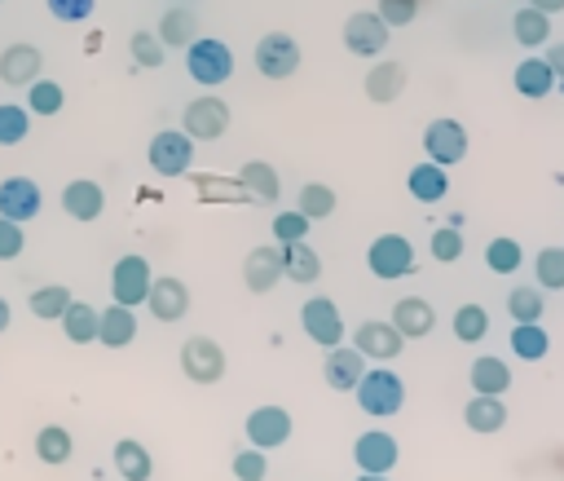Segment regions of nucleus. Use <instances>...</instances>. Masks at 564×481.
<instances>
[{"instance_id":"nucleus-1","label":"nucleus","mask_w":564,"mask_h":481,"mask_svg":"<svg viewBox=\"0 0 564 481\" xmlns=\"http://www.w3.org/2000/svg\"><path fill=\"white\" fill-rule=\"evenodd\" d=\"M352 397L370 419H388V415H397L405 406V380L397 371H388V362L383 366H366V375L352 388Z\"/></svg>"},{"instance_id":"nucleus-2","label":"nucleus","mask_w":564,"mask_h":481,"mask_svg":"<svg viewBox=\"0 0 564 481\" xmlns=\"http://www.w3.org/2000/svg\"><path fill=\"white\" fill-rule=\"evenodd\" d=\"M185 71L194 75V84L203 88H220L229 75H234V53L225 40L216 35H198L189 49H185Z\"/></svg>"},{"instance_id":"nucleus-3","label":"nucleus","mask_w":564,"mask_h":481,"mask_svg":"<svg viewBox=\"0 0 564 481\" xmlns=\"http://www.w3.org/2000/svg\"><path fill=\"white\" fill-rule=\"evenodd\" d=\"M150 282H154V269L141 252H128L110 265V296L115 304H128V309H141L145 296H150Z\"/></svg>"},{"instance_id":"nucleus-4","label":"nucleus","mask_w":564,"mask_h":481,"mask_svg":"<svg viewBox=\"0 0 564 481\" xmlns=\"http://www.w3.org/2000/svg\"><path fill=\"white\" fill-rule=\"evenodd\" d=\"M145 159H150V168L159 177H185L189 163H194V137L181 132V128H163V132L150 137Z\"/></svg>"},{"instance_id":"nucleus-5","label":"nucleus","mask_w":564,"mask_h":481,"mask_svg":"<svg viewBox=\"0 0 564 481\" xmlns=\"http://www.w3.org/2000/svg\"><path fill=\"white\" fill-rule=\"evenodd\" d=\"M300 327H304V335L317 344V349H335V344H344V318H339V304L330 300V296H308L304 304H300Z\"/></svg>"},{"instance_id":"nucleus-6","label":"nucleus","mask_w":564,"mask_h":481,"mask_svg":"<svg viewBox=\"0 0 564 481\" xmlns=\"http://www.w3.org/2000/svg\"><path fill=\"white\" fill-rule=\"evenodd\" d=\"M225 349L212 340V335H189L185 344H181V371H185V380L189 384H220V375H225Z\"/></svg>"},{"instance_id":"nucleus-7","label":"nucleus","mask_w":564,"mask_h":481,"mask_svg":"<svg viewBox=\"0 0 564 481\" xmlns=\"http://www.w3.org/2000/svg\"><path fill=\"white\" fill-rule=\"evenodd\" d=\"M291 410L286 406H256V410H247V419H242V432H247V446H256V450H278V446H286L291 441Z\"/></svg>"},{"instance_id":"nucleus-8","label":"nucleus","mask_w":564,"mask_h":481,"mask_svg":"<svg viewBox=\"0 0 564 481\" xmlns=\"http://www.w3.org/2000/svg\"><path fill=\"white\" fill-rule=\"evenodd\" d=\"M392 26L379 18V13H370V9H357V13H348L344 18V49L352 53V57H379L383 49H388V35Z\"/></svg>"},{"instance_id":"nucleus-9","label":"nucleus","mask_w":564,"mask_h":481,"mask_svg":"<svg viewBox=\"0 0 564 481\" xmlns=\"http://www.w3.org/2000/svg\"><path fill=\"white\" fill-rule=\"evenodd\" d=\"M256 71L264 79H291L300 71V44L286 31H269L256 40Z\"/></svg>"},{"instance_id":"nucleus-10","label":"nucleus","mask_w":564,"mask_h":481,"mask_svg":"<svg viewBox=\"0 0 564 481\" xmlns=\"http://www.w3.org/2000/svg\"><path fill=\"white\" fill-rule=\"evenodd\" d=\"M225 128H229V106L216 93H203V97L185 101L181 132H189L194 141H216V137H225Z\"/></svg>"},{"instance_id":"nucleus-11","label":"nucleus","mask_w":564,"mask_h":481,"mask_svg":"<svg viewBox=\"0 0 564 481\" xmlns=\"http://www.w3.org/2000/svg\"><path fill=\"white\" fill-rule=\"evenodd\" d=\"M366 265L375 278L392 282V278H405L414 269V247L405 234H379L370 247H366Z\"/></svg>"},{"instance_id":"nucleus-12","label":"nucleus","mask_w":564,"mask_h":481,"mask_svg":"<svg viewBox=\"0 0 564 481\" xmlns=\"http://www.w3.org/2000/svg\"><path fill=\"white\" fill-rule=\"evenodd\" d=\"M352 349H357L366 362H392V357H401L405 335H401L392 322H383V318H366V322H357V331H352Z\"/></svg>"},{"instance_id":"nucleus-13","label":"nucleus","mask_w":564,"mask_h":481,"mask_svg":"<svg viewBox=\"0 0 564 481\" xmlns=\"http://www.w3.org/2000/svg\"><path fill=\"white\" fill-rule=\"evenodd\" d=\"M423 150H427L432 163L454 168V163L467 159V128H463L458 119H432V124L423 128Z\"/></svg>"},{"instance_id":"nucleus-14","label":"nucleus","mask_w":564,"mask_h":481,"mask_svg":"<svg viewBox=\"0 0 564 481\" xmlns=\"http://www.w3.org/2000/svg\"><path fill=\"white\" fill-rule=\"evenodd\" d=\"M397 459H401V446H397V437L392 432H383V428H366L357 441H352V463L361 468V472H392L397 468Z\"/></svg>"},{"instance_id":"nucleus-15","label":"nucleus","mask_w":564,"mask_h":481,"mask_svg":"<svg viewBox=\"0 0 564 481\" xmlns=\"http://www.w3.org/2000/svg\"><path fill=\"white\" fill-rule=\"evenodd\" d=\"M40 71H44V53H40L35 44L18 40V44H4V49H0V84L26 88V84L40 79Z\"/></svg>"},{"instance_id":"nucleus-16","label":"nucleus","mask_w":564,"mask_h":481,"mask_svg":"<svg viewBox=\"0 0 564 481\" xmlns=\"http://www.w3.org/2000/svg\"><path fill=\"white\" fill-rule=\"evenodd\" d=\"M40 207H44V194H40V185L31 177H4L0 181V216L26 225V221L40 216Z\"/></svg>"},{"instance_id":"nucleus-17","label":"nucleus","mask_w":564,"mask_h":481,"mask_svg":"<svg viewBox=\"0 0 564 481\" xmlns=\"http://www.w3.org/2000/svg\"><path fill=\"white\" fill-rule=\"evenodd\" d=\"M361 375H366V357H361L352 344H335V349H326V357H322V380H326V388H335V393H352V388L361 384Z\"/></svg>"},{"instance_id":"nucleus-18","label":"nucleus","mask_w":564,"mask_h":481,"mask_svg":"<svg viewBox=\"0 0 564 481\" xmlns=\"http://www.w3.org/2000/svg\"><path fill=\"white\" fill-rule=\"evenodd\" d=\"M145 309H150L159 322H181V318L189 313V287H185L176 274H163V278L150 282Z\"/></svg>"},{"instance_id":"nucleus-19","label":"nucleus","mask_w":564,"mask_h":481,"mask_svg":"<svg viewBox=\"0 0 564 481\" xmlns=\"http://www.w3.org/2000/svg\"><path fill=\"white\" fill-rule=\"evenodd\" d=\"M242 282L251 296H264L282 282V247H251L247 260H242Z\"/></svg>"},{"instance_id":"nucleus-20","label":"nucleus","mask_w":564,"mask_h":481,"mask_svg":"<svg viewBox=\"0 0 564 481\" xmlns=\"http://www.w3.org/2000/svg\"><path fill=\"white\" fill-rule=\"evenodd\" d=\"M62 212H66L70 221H97V216L106 212V190H101V181L75 177L70 185H62Z\"/></svg>"},{"instance_id":"nucleus-21","label":"nucleus","mask_w":564,"mask_h":481,"mask_svg":"<svg viewBox=\"0 0 564 481\" xmlns=\"http://www.w3.org/2000/svg\"><path fill=\"white\" fill-rule=\"evenodd\" d=\"M405 340H423V335H432V327H436V309L423 300V296H401L397 304H392V318H388Z\"/></svg>"},{"instance_id":"nucleus-22","label":"nucleus","mask_w":564,"mask_h":481,"mask_svg":"<svg viewBox=\"0 0 564 481\" xmlns=\"http://www.w3.org/2000/svg\"><path fill=\"white\" fill-rule=\"evenodd\" d=\"M137 340V309L128 304H106L97 318V344L106 349H128Z\"/></svg>"},{"instance_id":"nucleus-23","label":"nucleus","mask_w":564,"mask_h":481,"mask_svg":"<svg viewBox=\"0 0 564 481\" xmlns=\"http://www.w3.org/2000/svg\"><path fill=\"white\" fill-rule=\"evenodd\" d=\"M405 79H410V71L401 62H392V57L388 62H375L366 71V97L379 101V106H388V101H397L405 93Z\"/></svg>"},{"instance_id":"nucleus-24","label":"nucleus","mask_w":564,"mask_h":481,"mask_svg":"<svg viewBox=\"0 0 564 481\" xmlns=\"http://www.w3.org/2000/svg\"><path fill=\"white\" fill-rule=\"evenodd\" d=\"M238 185H242V194H251L260 203H278V194H282V177L269 159H247L238 168Z\"/></svg>"},{"instance_id":"nucleus-25","label":"nucleus","mask_w":564,"mask_h":481,"mask_svg":"<svg viewBox=\"0 0 564 481\" xmlns=\"http://www.w3.org/2000/svg\"><path fill=\"white\" fill-rule=\"evenodd\" d=\"M278 247H282V278H286V282L308 287V282L322 278V256H317V247H308V243H278Z\"/></svg>"},{"instance_id":"nucleus-26","label":"nucleus","mask_w":564,"mask_h":481,"mask_svg":"<svg viewBox=\"0 0 564 481\" xmlns=\"http://www.w3.org/2000/svg\"><path fill=\"white\" fill-rule=\"evenodd\" d=\"M463 424L471 432H498L507 424V402L498 393H476L467 406H463Z\"/></svg>"},{"instance_id":"nucleus-27","label":"nucleus","mask_w":564,"mask_h":481,"mask_svg":"<svg viewBox=\"0 0 564 481\" xmlns=\"http://www.w3.org/2000/svg\"><path fill=\"white\" fill-rule=\"evenodd\" d=\"M110 459H115V472L123 481H150V472H154V459H150V450L137 437H119Z\"/></svg>"},{"instance_id":"nucleus-28","label":"nucleus","mask_w":564,"mask_h":481,"mask_svg":"<svg viewBox=\"0 0 564 481\" xmlns=\"http://www.w3.org/2000/svg\"><path fill=\"white\" fill-rule=\"evenodd\" d=\"M405 185H410V194L419 199V203H441L445 194H449V177H445V168L441 163H414L410 168V177H405Z\"/></svg>"},{"instance_id":"nucleus-29","label":"nucleus","mask_w":564,"mask_h":481,"mask_svg":"<svg viewBox=\"0 0 564 481\" xmlns=\"http://www.w3.org/2000/svg\"><path fill=\"white\" fill-rule=\"evenodd\" d=\"M167 49H189L194 40H198V18H194V9H167L163 18H159V31H154Z\"/></svg>"},{"instance_id":"nucleus-30","label":"nucleus","mask_w":564,"mask_h":481,"mask_svg":"<svg viewBox=\"0 0 564 481\" xmlns=\"http://www.w3.org/2000/svg\"><path fill=\"white\" fill-rule=\"evenodd\" d=\"M551 88H555V71L546 66V57H524V62L516 66V93H520V97L542 101Z\"/></svg>"},{"instance_id":"nucleus-31","label":"nucleus","mask_w":564,"mask_h":481,"mask_svg":"<svg viewBox=\"0 0 564 481\" xmlns=\"http://www.w3.org/2000/svg\"><path fill=\"white\" fill-rule=\"evenodd\" d=\"M467 380H471L476 393H498V397H502V393L511 388V366H507L502 357H494V353H480V357L471 362Z\"/></svg>"},{"instance_id":"nucleus-32","label":"nucleus","mask_w":564,"mask_h":481,"mask_svg":"<svg viewBox=\"0 0 564 481\" xmlns=\"http://www.w3.org/2000/svg\"><path fill=\"white\" fill-rule=\"evenodd\" d=\"M70 455H75V437H70L66 424H44V428L35 432V459H40V463L57 468V463H66Z\"/></svg>"},{"instance_id":"nucleus-33","label":"nucleus","mask_w":564,"mask_h":481,"mask_svg":"<svg viewBox=\"0 0 564 481\" xmlns=\"http://www.w3.org/2000/svg\"><path fill=\"white\" fill-rule=\"evenodd\" d=\"M97 318H101V309H93L88 300H70L66 313H62L66 340H70V344H93V340H97Z\"/></svg>"},{"instance_id":"nucleus-34","label":"nucleus","mask_w":564,"mask_h":481,"mask_svg":"<svg viewBox=\"0 0 564 481\" xmlns=\"http://www.w3.org/2000/svg\"><path fill=\"white\" fill-rule=\"evenodd\" d=\"M511 35H516L524 49H538V44H546V35H551V13L533 9V4L516 9V18H511Z\"/></svg>"},{"instance_id":"nucleus-35","label":"nucleus","mask_w":564,"mask_h":481,"mask_svg":"<svg viewBox=\"0 0 564 481\" xmlns=\"http://www.w3.org/2000/svg\"><path fill=\"white\" fill-rule=\"evenodd\" d=\"M31 313L40 318V322H62V313H66V304H70V291L62 287V282H44V287H35L31 291Z\"/></svg>"},{"instance_id":"nucleus-36","label":"nucleus","mask_w":564,"mask_h":481,"mask_svg":"<svg viewBox=\"0 0 564 481\" xmlns=\"http://www.w3.org/2000/svg\"><path fill=\"white\" fill-rule=\"evenodd\" d=\"M546 349H551L546 327H538V322H516V327H511V353H516V357L538 362V357H546Z\"/></svg>"},{"instance_id":"nucleus-37","label":"nucleus","mask_w":564,"mask_h":481,"mask_svg":"<svg viewBox=\"0 0 564 481\" xmlns=\"http://www.w3.org/2000/svg\"><path fill=\"white\" fill-rule=\"evenodd\" d=\"M62 106H66V93H62L57 79H44V75H40L35 84H26V110H31V115H44V119H48V115H57Z\"/></svg>"},{"instance_id":"nucleus-38","label":"nucleus","mask_w":564,"mask_h":481,"mask_svg":"<svg viewBox=\"0 0 564 481\" xmlns=\"http://www.w3.org/2000/svg\"><path fill=\"white\" fill-rule=\"evenodd\" d=\"M335 190L330 185H322V181H308V185H300V199H295V212H304L308 221H326L330 212H335Z\"/></svg>"},{"instance_id":"nucleus-39","label":"nucleus","mask_w":564,"mask_h":481,"mask_svg":"<svg viewBox=\"0 0 564 481\" xmlns=\"http://www.w3.org/2000/svg\"><path fill=\"white\" fill-rule=\"evenodd\" d=\"M128 53H132V62H137V66L159 71V66H163V57H167V44H163L154 31H132V35H128Z\"/></svg>"},{"instance_id":"nucleus-40","label":"nucleus","mask_w":564,"mask_h":481,"mask_svg":"<svg viewBox=\"0 0 564 481\" xmlns=\"http://www.w3.org/2000/svg\"><path fill=\"white\" fill-rule=\"evenodd\" d=\"M507 313H511L516 322H538V318H542V287H538V282L511 287V291H507Z\"/></svg>"},{"instance_id":"nucleus-41","label":"nucleus","mask_w":564,"mask_h":481,"mask_svg":"<svg viewBox=\"0 0 564 481\" xmlns=\"http://www.w3.org/2000/svg\"><path fill=\"white\" fill-rule=\"evenodd\" d=\"M520 260H524V252H520V243L516 238H489V247H485V265L494 269V274H516L520 269Z\"/></svg>"},{"instance_id":"nucleus-42","label":"nucleus","mask_w":564,"mask_h":481,"mask_svg":"<svg viewBox=\"0 0 564 481\" xmlns=\"http://www.w3.org/2000/svg\"><path fill=\"white\" fill-rule=\"evenodd\" d=\"M485 331H489V313H485L480 304H458V309H454V335H458L463 344L485 340Z\"/></svg>"},{"instance_id":"nucleus-43","label":"nucleus","mask_w":564,"mask_h":481,"mask_svg":"<svg viewBox=\"0 0 564 481\" xmlns=\"http://www.w3.org/2000/svg\"><path fill=\"white\" fill-rule=\"evenodd\" d=\"M26 132H31V110L0 101V146H18V141H26Z\"/></svg>"},{"instance_id":"nucleus-44","label":"nucleus","mask_w":564,"mask_h":481,"mask_svg":"<svg viewBox=\"0 0 564 481\" xmlns=\"http://www.w3.org/2000/svg\"><path fill=\"white\" fill-rule=\"evenodd\" d=\"M533 274L546 291H560L564 287V247H542L533 260Z\"/></svg>"},{"instance_id":"nucleus-45","label":"nucleus","mask_w":564,"mask_h":481,"mask_svg":"<svg viewBox=\"0 0 564 481\" xmlns=\"http://www.w3.org/2000/svg\"><path fill=\"white\" fill-rule=\"evenodd\" d=\"M308 225H313V221H308L304 212H278V216H273V238H278V243H304V238H308Z\"/></svg>"},{"instance_id":"nucleus-46","label":"nucleus","mask_w":564,"mask_h":481,"mask_svg":"<svg viewBox=\"0 0 564 481\" xmlns=\"http://www.w3.org/2000/svg\"><path fill=\"white\" fill-rule=\"evenodd\" d=\"M264 472H269V459H264V450H256V446H242V450L234 455V477H238V481H264Z\"/></svg>"},{"instance_id":"nucleus-47","label":"nucleus","mask_w":564,"mask_h":481,"mask_svg":"<svg viewBox=\"0 0 564 481\" xmlns=\"http://www.w3.org/2000/svg\"><path fill=\"white\" fill-rule=\"evenodd\" d=\"M432 256H436L441 265H454V260L463 256V234H458V225H445V229L432 234Z\"/></svg>"},{"instance_id":"nucleus-48","label":"nucleus","mask_w":564,"mask_h":481,"mask_svg":"<svg viewBox=\"0 0 564 481\" xmlns=\"http://www.w3.org/2000/svg\"><path fill=\"white\" fill-rule=\"evenodd\" d=\"M44 4L57 22H88L93 9H97V0H44Z\"/></svg>"},{"instance_id":"nucleus-49","label":"nucleus","mask_w":564,"mask_h":481,"mask_svg":"<svg viewBox=\"0 0 564 481\" xmlns=\"http://www.w3.org/2000/svg\"><path fill=\"white\" fill-rule=\"evenodd\" d=\"M388 26H410L414 22V13H419V0H379V9H375Z\"/></svg>"},{"instance_id":"nucleus-50","label":"nucleus","mask_w":564,"mask_h":481,"mask_svg":"<svg viewBox=\"0 0 564 481\" xmlns=\"http://www.w3.org/2000/svg\"><path fill=\"white\" fill-rule=\"evenodd\" d=\"M22 247H26L22 225H18V221H9V216H0V260H18V256H22Z\"/></svg>"},{"instance_id":"nucleus-51","label":"nucleus","mask_w":564,"mask_h":481,"mask_svg":"<svg viewBox=\"0 0 564 481\" xmlns=\"http://www.w3.org/2000/svg\"><path fill=\"white\" fill-rule=\"evenodd\" d=\"M546 66L555 71V79H564V40H555V44L546 49Z\"/></svg>"},{"instance_id":"nucleus-52","label":"nucleus","mask_w":564,"mask_h":481,"mask_svg":"<svg viewBox=\"0 0 564 481\" xmlns=\"http://www.w3.org/2000/svg\"><path fill=\"white\" fill-rule=\"evenodd\" d=\"M9 322H13V309H9V300H4V296H0V335H4V331H9Z\"/></svg>"},{"instance_id":"nucleus-53","label":"nucleus","mask_w":564,"mask_h":481,"mask_svg":"<svg viewBox=\"0 0 564 481\" xmlns=\"http://www.w3.org/2000/svg\"><path fill=\"white\" fill-rule=\"evenodd\" d=\"M533 9H542V13H560L564 9V0H529Z\"/></svg>"},{"instance_id":"nucleus-54","label":"nucleus","mask_w":564,"mask_h":481,"mask_svg":"<svg viewBox=\"0 0 564 481\" xmlns=\"http://www.w3.org/2000/svg\"><path fill=\"white\" fill-rule=\"evenodd\" d=\"M357 481H388V477H383V472H361Z\"/></svg>"}]
</instances>
